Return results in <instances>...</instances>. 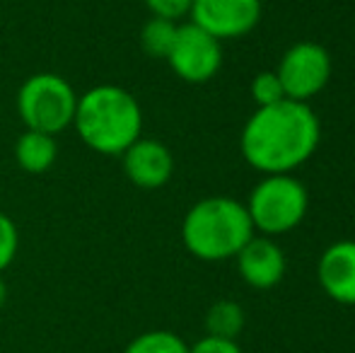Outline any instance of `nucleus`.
I'll return each mask as SVG.
<instances>
[{
    "label": "nucleus",
    "instance_id": "f257e3e1",
    "mask_svg": "<svg viewBox=\"0 0 355 353\" xmlns=\"http://www.w3.org/2000/svg\"><path fill=\"white\" fill-rule=\"evenodd\" d=\"M319 119L307 102L285 97L259 107L242 128V157L259 172L288 175L312 157L319 146Z\"/></svg>",
    "mask_w": 355,
    "mask_h": 353
},
{
    "label": "nucleus",
    "instance_id": "f03ea898",
    "mask_svg": "<svg viewBox=\"0 0 355 353\" xmlns=\"http://www.w3.org/2000/svg\"><path fill=\"white\" fill-rule=\"evenodd\" d=\"M73 126L89 150L121 157L141 138L143 112L128 89L94 85L78 97Z\"/></svg>",
    "mask_w": 355,
    "mask_h": 353
},
{
    "label": "nucleus",
    "instance_id": "7ed1b4c3",
    "mask_svg": "<svg viewBox=\"0 0 355 353\" xmlns=\"http://www.w3.org/2000/svg\"><path fill=\"white\" fill-rule=\"evenodd\" d=\"M252 237L254 225L247 206L227 196L193 203L182 223L184 247L203 261L232 259Z\"/></svg>",
    "mask_w": 355,
    "mask_h": 353
},
{
    "label": "nucleus",
    "instance_id": "20e7f679",
    "mask_svg": "<svg viewBox=\"0 0 355 353\" xmlns=\"http://www.w3.org/2000/svg\"><path fill=\"white\" fill-rule=\"evenodd\" d=\"M78 94L66 78L56 73H34L17 89V114L29 131L49 136L73 126Z\"/></svg>",
    "mask_w": 355,
    "mask_h": 353
},
{
    "label": "nucleus",
    "instance_id": "39448f33",
    "mask_svg": "<svg viewBox=\"0 0 355 353\" xmlns=\"http://www.w3.org/2000/svg\"><path fill=\"white\" fill-rule=\"evenodd\" d=\"M254 230L283 235L297 227L307 213V189L290 175H266L254 187L247 203Z\"/></svg>",
    "mask_w": 355,
    "mask_h": 353
},
{
    "label": "nucleus",
    "instance_id": "423d86ee",
    "mask_svg": "<svg viewBox=\"0 0 355 353\" xmlns=\"http://www.w3.org/2000/svg\"><path fill=\"white\" fill-rule=\"evenodd\" d=\"M283 92L295 102H307L327 87L331 78V58L324 46L314 42H300L290 46L276 71Z\"/></svg>",
    "mask_w": 355,
    "mask_h": 353
},
{
    "label": "nucleus",
    "instance_id": "0eeeda50",
    "mask_svg": "<svg viewBox=\"0 0 355 353\" xmlns=\"http://www.w3.org/2000/svg\"><path fill=\"white\" fill-rule=\"evenodd\" d=\"M167 63L184 83H208L223 66V46L193 22L179 24Z\"/></svg>",
    "mask_w": 355,
    "mask_h": 353
},
{
    "label": "nucleus",
    "instance_id": "6e6552de",
    "mask_svg": "<svg viewBox=\"0 0 355 353\" xmlns=\"http://www.w3.org/2000/svg\"><path fill=\"white\" fill-rule=\"evenodd\" d=\"M191 22L218 42L249 34L261 19V0H193Z\"/></svg>",
    "mask_w": 355,
    "mask_h": 353
},
{
    "label": "nucleus",
    "instance_id": "1a4fd4ad",
    "mask_svg": "<svg viewBox=\"0 0 355 353\" xmlns=\"http://www.w3.org/2000/svg\"><path fill=\"white\" fill-rule=\"evenodd\" d=\"M128 182L141 189H159L172 179L174 157L164 143L155 138H138L121 155Z\"/></svg>",
    "mask_w": 355,
    "mask_h": 353
},
{
    "label": "nucleus",
    "instance_id": "9d476101",
    "mask_svg": "<svg viewBox=\"0 0 355 353\" xmlns=\"http://www.w3.org/2000/svg\"><path fill=\"white\" fill-rule=\"evenodd\" d=\"M237 259L239 276L257 291H268L278 286L285 273V255L283 250L268 237H252L239 250Z\"/></svg>",
    "mask_w": 355,
    "mask_h": 353
},
{
    "label": "nucleus",
    "instance_id": "9b49d317",
    "mask_svg": "<svg viewBox=\"0 0 355 353\" xmlns=\"http://www.w3.org/2000/svg\"><path fill=\"white\" fill-rule=\"evenodd\" d=\"M317 276L331 300L355 305V242L341 240L329 247L319 259Z\"/></svg>",
    "mask_w": 355,
    "mask_h": 353
},
{
    "label": "nucleus",
    "instance_id": "f8f14e48",
    "mask_svg": "<svg viewBox=\"0 0 355 353\" xmlns=\"http://www.w3.org/2000/svg\"><path fill=\"white\" fill-rule=\"evenodd\" d=\"M58 143L56 136L42 131H24L15 143V160L27 175H44L56 165Z\"/></svg>",
    "mask_w": 355,
    "mask_h": 353
},
{
    "label": "nucleus",
    "instance_id": "ddd939ff",
    "mask_svg": "<svg viewBox=\"0 0 355 353\" xmlns=\"http://www.w3.org/2000/svg\"><path fill=\"white\" fill-rule=\"evenodd\" d=\"M244 329V310L234 300H218L206 312V332L215 339L237 341Z\"/></svg>",
    "mask_w": 355,
    "mask_h": 353
},
{
    "label": "nucleus",
    "instance_id": "4468645a",
    "mask_svg": "<svg viewBox=\"0 0 355 353\" xmlns=\"http://www.w3.org/2000/svg\"><path fill=\"white\" fill-rule=\"evenodd\" d=\"M177 27L179 24L174 19L150 17L141 29V49L145 51V56L167 61L174 37H177Z\"/></svg>",
    "mask_w": 355,
    "mask_h": 353
},
{
    "label": "nucleus",
    "instance_id": "2eb2a0df",
    "mask_svg": "<svg viewBox=\"0 0 355 353\" xmlns=\"http://www.w3.org/2000/svg\"><path fill=\"white\" fill-rule=\"evenodd\" d=\"M123 353H189L187 341L167 329H153L138 334Z\"/></svg>",
    "mask_w": 355,
    "mask_h": 353
},
{
    "label": "nucleus",
    "instance_id": "dca6fc26",
    "mask_svg": "<svg viewBox=\"0 0 355 353\" xmlns=\"http://www.w3.org/2000/svg\"><path fill=\"white\" fill-rule=\"evenodd\" d=\"M252 97L259 107H271V104H278L285 99V92H283V85L278 80V76L273 71H266V73H259L252 83Z\"/></svg>",
    "mask_w": 355,
    "mask_h": 353
},
{
    "label": "nucleus",
    "instance_id": "f3484780",
    "mask_svg": "<svg viewBox=\"0 0 355 353\" xmlns=\"http://www.w3.org/2000/svg\"><path fill=\"white\" fill-rule=\"evenodd\" d=\"M17 247H19L17 225L12 223V218L5 216V213L0 211V273L15 261Z\"/></svg>",
    "mask_w": 355,
    "mask_h": 353
},
{
    "label": "nucleus",
    "instance_id": "a211bd4d",
    "mask_svg": "<svg viewBox=\"0 0 355 353\" xmlns=\"http://www.w3.org/2000/svg\"><path fill=\"white\" fill-rule=\"evenodd\" d=\"M148 5V10L153 12V17H164V19H174L189 15L193 0H143Z\"/></svg>",
    "mask_w": 355,
    "mask_h": 353
},
{
    "label": "nucleus",
    "instance_id": "6ab92c4d",
    "mask_svg": "<svg viewBox=\"0 0 355 353\" xmlns=\"http://www.w3.org/2000/svg\"><path fill=\"white\" fill-rule=\"evenodd\" d=\"M189 353H244L237 341L215 339V336H203L193 346H189Z\"/></svg>",
    "mask_w": 355,
    "mask_h": 353
},
{
    "label": "nucleus",
    "instance_id": "aec40b11",
    "mask_svg": "<svg viewBox=\"0 0 355 353\" xmlns=\"http://www.w3.org/2000/svg\"><path fill=\"white\" fill-rule=\"evenodd\" d=\"M5 298H8V286H5L3 276H0V307L5 305Z\"/></svg>",
    "mask_w": 355,
    "mask_h": 353
}]
</instances>
